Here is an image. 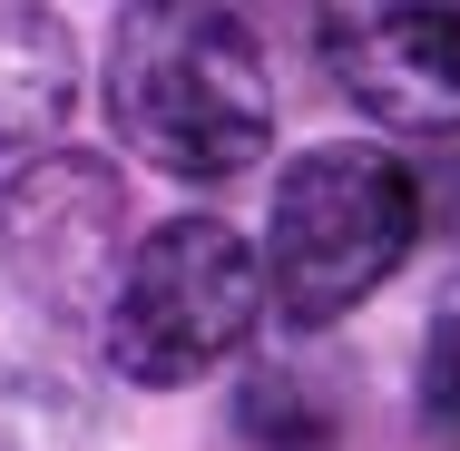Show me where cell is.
Wrapping results in <instances>:
<instances>
[{"label": "cell", "mask_w": 460, "mask_h": 451, "mask_svg": "<svg viewBox=\"0 0 460 451\" xmlns=\"http://www.w3.org/2000/svg\"><path fill=\"white\" fill-rule=\"evenodd\" d=\"M411 402H421V432H431L441 451H460V275L441 284V304H431V324H421Z\"/></svg>", "instance_id": "cell-7"}, {"label": "cell", "mask_w": 460, "mask_h": 451, "mask_svg": "<svg viewBox=\"0 0 460 451\" xmlns=\"http://www.w3.org/2000/svg\"><path fill=\"white\" fill-rule=\"evenodd\" d=\"M333 89L392 138H460V10H323Z\"/></svg>", "instance_id": "cell-5"}, {"label": "cell", "mask_w": 460, "mask_h": 451, "mask_svg": "<svg viewBox=\"0 0 460 451\" xmlns=\"http://www.w3.org/2000/svg\"><path fill=\"white\" fill-rule=\"evenodd\" d=\"M79 98V40L59 10H0V138L10 148H59Z\"/></svg>", "instance_id": "cell-6"}, {"label": "cell", "mask_w": 460, "mask_h": 451, "mask_svg": "<svg viewBox=\"0 0 460 451\" xmlns=\"http://www.w3.org/2000/svg\"><path fill=\"white\" fill-rule=\"evenodd\" d=\"M108 118L157 177L186 186L245 177L275 138L255 30L235 10H118L108 20Z\"/></svg>", "instance_id": "cell-1"}, {"label": "cell", "mask_w": 460, "mask_h": 451, "mask_svg": "<svg viewBox=\"0 0 460 451\" xmlns=\"http://www.w3.org/2000/svg\"><path fill=\"white\" fill-rule=\"evenodd\" d=\"M0 266L49 314H108L128 266V186L89 148H49L0 186Z\"/></svg>", "instance_id": "cell-4"}, {"label": "cell", "mask_w": 460, "mask_h": 451, "mask_svg": "<svg viewBox=\"0 0 460 451\" xmlns=\"http://www.w3.org/2000/svg\"><path fill=\"white\" fill-rule=\"evenodd\" d=\"M421 226H431V196L392 148H363V138L304 148L265 206V294L294 324H343L363 294L402 275Z\"/></svg>", "instance_id": "cell-2"}, {"label": "cell", "mask_w": 460, "mask_h": 451, "mask_svg": "<svg viewBox=\"0 0 460 451\" xmlns=\"http://www.w3.org/2000/svg\"><path fill=\"white\" fill-rule=\"evenodd\" d=\"M255 304H265V246H245L226 216H157L118 266L98 344L118 383L177 392V383H206L255 334Z\"/></svg>", "instance_id": "cell-3"}]
</instances>
